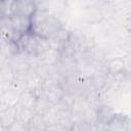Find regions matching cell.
Instances as JSON below:
<instances>
[{
  "mask_svg": "<svg viewBox=\"0 0 131 131\" xmlns=\"http://www.w3.org/2000/svg\"><path fill=\"white\" fill-rule=\"evenodd\" d=\"M62 28L61 21L46 9H37L31 16L30 32L40 38L49 39L53 34Z\"/></svg>",
  "mask_w": 131,
  "mask_h": 131,
  "instance_id": "1",
  "label": "cell"
},
{
  "mask_svg": "<svg viewBox=\"0 0 131 131\" xmlns=\"http://www.w3.org/2000/svg\"><path fill=\"white\" fill-rule=\"evenodd\" d=\"M18 47L19 52L25 53L29 56H35L38 57L41 55L45 50L49 48L47 40L40 38L31 32L25 33L21 35L17 41H15Z\"/></svg>",
  "mask_w": 131,
  "mask_h": 131,
  "instance_id": "2",
  "label": "cell"
},
{
  "mask_svg": "<svg viewBox=\"0 0 131 131\" xmlns=\"http://www.w3.org/2000/svg\"><path fill=\"white\" fill-rule=\"evenodd\" d=\"M10 23L14 32V41H17L18 38L25 33L30 32L31 29V17H26L21 15H13L10 18Z\"/></svg>",
  "mask_w": 131,
  "mask_h": 131,
  "instance_id": "3",
  "label": "cell"
},
{
  "mask_svg": "<svg viewBox=\"0 0 131 131\" xmlns=\"http://www.w3.org/2000/svg\"><path fill=\"white\" fill-rule=\"evenodd\" d=\"M14 78L15 73L8 63L0 67V94L6 92L9 89V86Z\"/></svg>",
  "mask_w": 131,
  "mask_h": 131,
  "instance_id": "4",
  "label": "cell"
},
{
  "mask_svg": "<svg viewBox=\"0 0 131 131\" xmlns=\"http://www.w3.org/2000/svg\"><path fill=\"white\" fill-rule=\"evenodd\" d=\"M96 114V123L102 124V125H107L116 116V113L111 106L107 105H100L95 110Z\"/></svg>",
  "mask_w": 131,
  "mask_h": 131,
  "instance_id": "5",
  "label": "cell"
},
{
  "mask_svg": "<svg viewBox=\"0 0 131 131\" xmlns=\"http://www.w3.org/2000/svg\"><path fill=\"white\" fill-rule=\"evenodd\" d=\"M37 9V3L34 1H16L14 15L31 17Z\"/></svg>",
  "mask_w": 131,
  "mask_h": 131,
  "instance_id": "6",
  "label": "cell"
},
{
  "mask_svg": "<svg viewBox=\"0 0 131 131\" xmlns=\"http://www.w3.org/2000/svg\"><path fill=\"white\" fill-rule=\"evenodd\" d=\"M60 57H61L60 52L58 50L48 48L41 55L38 56V60H39V63H43V64L51 67V66H55Z\"/></svg>",
  "mask_w": 131,
  "mask_h": 131,
  "instance_id": "7",
  "label": "cell"
},
{
  "mask_svg": "<svg viewBox=\"0 0 131 131\" xmlns=\"http://www.w3.org/2000/svg\"><path fill=\"white\" fill-rule=\"evenodd\" d=\"M129 123L126 117L116 114L114 119L106 125V131H128Z\"/></svg>",
  "mask_w": 131,
  "mask_h": 131,
  "instance_id": "8",
  "label": "cell"
},
{
  "mask_svg": "<svg viewBox=\"0 0 131 131\" xmlns=\"http://www.w3.org/2000/svg\"><path fill=\"white\" fill-rule=\"evenodd\" d=\"M38 96L39 95L36 92L30 91V90H26L20 94L17 105H20V106L29 108V110H34Z\"/></svg>",
  "mask_w": 131,
  "mask_h": 131,
  "instance_id": "9",
  "label": "cell"
},
{
  "mask_svg": "<svg viewBox=\"0 0 131 131\" xmlns=\"http://www.w3.org/2000/svg\"><path fill=\"white\" fill-rule=\"evenodd\" d=\"M16 121L15 107H8L0 112V126L3 129L9 128Z\"/></svg>",
  "mask_w": 131,
  "mask_h": 131,
  "instance_id": "10",
  "label": "cell"
},
{
  "mask_svg": "<svg viewBox=\"0 0 131 131\" xmlns=\"http://www.w3.org/2000/svg\"><path fill=\"white\" fill-rule=\"evenodd\" d=\"M52 106H53V104L49 100H47L44 96L40 95L37 98V101H36V104H35V107H34L33 111L37 115L44 116L52 108Z\"/></svg>",
  "mask_w": 131,
  "mask_h": 131,
  "instance_id": "11",
  "label": "cell"
},
{
  "mask_svg": "<svg viewBox=\"0 0 131 131\" xmlns=\"http://www.w3.org/2000/svg\"><path fill=\"white\" fill-rule=\"evenodd\" d=\"M15 111H16V121L21 122L26 125H29L30 121L32 120L33 116L35 115L33 110H29L26 107H23L20 105H15Z\"/></svg>",
  "mask_w": 131,
  "mask_h": 131,
  "instance_id": "12",
  "label": "cell"
},
{
  "mask_svg": "<svg viewBox=\"0 0 131 131\" xmlns=\"http://www.w3.org/2000/svg\"><path fill=\"white\" fill-rule=\"evenodd\" d=\"M19 96H20V94L14 92V91H11V90H7L6 92L1 94V99L6 103L7 106L14 107L18 103Z\"/></svg>",
  "mask_w": 131,
  "mask_h": 131,
  "instance_id": "13",
  "label": "cell"
},
{
  "mask_svg": "<svg viewBox=\"0 0 131 131\" xmlns=\"http://www.w3.org/2000/svg\"><path fill=\"white\" fill-rule=\"evenodd\" d=\"M28 126H29V128H34V129H39V130H44V131L47 128V124L44 119V116L37 115V114H35L33 116V118L30 121Z\"/></svg>",
  "mask_w": 131,
  "mask_h": 131,
  "instance_id": "14",
  "label": "cell"
},
{
  "mask_svg": "<svg viewBox=\"0 0 131 131\" xmlns=\"http://www.w3.org/2000/svg\"><path fill=\"white\" fill-rule=\"evenodd\" d=\"M71 131H93V124L83 120H76L72 123Z\"/></svg>",
  "mask_w": 131,
  "mask_h": 131,
  "instance_id": "15",
  "label": "cell"
},
{
  "mask_svg": "<svg viewBox=\"0 0 131 131\" xmlns=\"http://www.w3.org/2000/svg\"><path fill=\"white\" fill-rule=\"evenodd\" d=\"M28 130H29V126L18 121H15L9 128L5 129V131H28Z\"/></svg>",
  "mask_w": 131,
  "mask_h": 131,
  "instance_id": "16",
  "label": "cell"
},
{
  "mask_svg": "<svg viewBox=\"0 0 131 131\" xmlns=\"http://www.w3.org/2000/svg\"><path fill=\"white\" fill-rule=\"evenodd\" d=\"M108 68H110V70H111L112 72L118 73V72H120L121 70H123L124 63H123V61H122L121 59H114V60H112V61L108 63Z\"/></svg>",
  "mask_w": 131,
  "mask_h": 131,
  "instance_id": "17",
  "label": "cell"
},
{
  "mask_svg": "<svg viewBox=\"0 0 131 131\" xmlns=\"http://www.w3.org/2000/svg\"><path fill=\"white\" fill-rule=\"evenodd\" d=\"M69 130H70V127L63 123H57V124L49 125L45 129V131H69Z\"/></svg>",
  "mask_w": 131,
  "mask_h": 131,
  "instance_id": "18",
  "label": "cell"
},
{
  "mask_svg": "<svg viewBox=\"0 0 131 131\" xmlns=\"http://www.w3.org/2000/svg\"><path fill=\"white\" fill-rule=\"evenodd\" d=\"M28 131H44V130H39V129H34V128H29Z\"/></svg>",
  "mask_w": 131,
  "mask_h": 131,
  "instance_id": "19",
  "label": "cell"
},
{
  "mask_svg": "<svg viewBox=\"0 0 131 131\" xmlns=\"http://www.w3.org/2000/svg\"><path fill=\"white\" fill-rule=\"evenodd\" d=\"M69 131H71V130H69Z\"/></svg>",
  "mask_w": 131,
  "mask_h": 131,
  "instance_id": "20",
  "label": "cell"
}]
</instances>
